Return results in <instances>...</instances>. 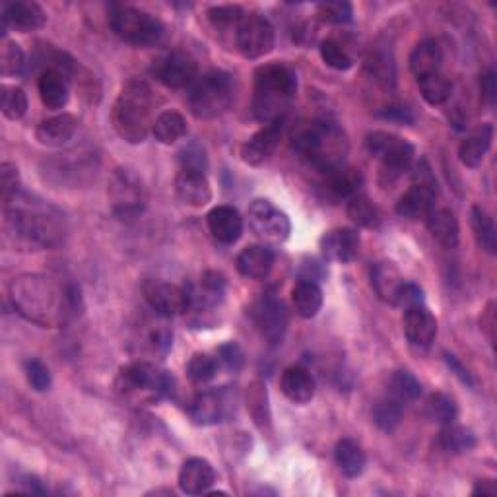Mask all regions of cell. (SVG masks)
Instances as JSON below:
<instances>
[{
	"mask_svg": "<svg viewBox=\"0 0 497 497\" xmlns=\"http://www.w3.org/2000/svg\"><path fill=\"white\" fill-rule=\"evenodd\" d=\"M10 299L23 319L45 329L67 323L80 305V290L64 287L42 274H22L10 286Z\"/></svg>",
	"mask_w": 497,
	"mask_h": 497,
	"instance_id": "cell-1",
	"label": "cell"
},
{
	"mask_svg": "<svg viewBox=\"0 0 497 497\" xmlns=\"http://www.w3.org/2000/svg\"><path fill=\"white\" fill-rule=\"evenodd\" d=\"M5 228L18 245L39 251L57 247L64 239V216L43 201L18 192L5 201Z\"/></svg>",
	"mask_w": 497,
	"mask_h": 497,
	"instance_id": "cell-2",
	"label": "cell"
},
{
	"mask_svg": "<svg viewBox=\"0 0 497 497\" xmlns=\"http://www.w3.org/2000/svg\"><path fill=\"white\" fill-rule=\"evenodd\" d=\"M292 148L299 154V158L319 169L321 173L346 165L350 150L344 130L326 119L297 123L292 130Z\"/></svg>",
	"mask_w": 497,
	"mask_h": 497,
	"instance_id": "cell-3",
	"label": "cell"
},
{
	"mask_svg": "<svg viewBox=\"0 0 497 497\" xmlns=\"http://www.w3.org/2000/svg\"><path fill=\"white\" fill-rule=\"evenodd\" d=\"M297 94V78L284 64H263L255 72L253 115L267 125L284 121Z\"/></svg>",
	"mask_w": 497,
	"mask_h": 497,
	"instance_id": "cell-4",
	"label": "cell"
},
{
	"mask_svg": "<svg viewBox=\"0 0 497 497\" xmlns=\"http://www.w3.org/2000/svg\"><path fill=\"white\" fill-rule=\"evenodd\" d=\"M113 127L125 142L140 144L154 127V94L144 80H128L113 106Z\"/></svg>",
	"mask_w": 497,
	"mask_h": 497,
	"instance_id": "cell-5",
	"label": "cell"
},
{
	"mask_svg": "<svg viewBox=\"0 0 497 497\" xmlns=\"http://www.w3.org/2000/svg\"><path fill=\"white\" fill-rule=\"evenodd\" d=\"M233 101L231 76L212 70L196 78L189 86V109L196 119L211 121L224 115Z\"/></svg>",
	"mask_w": 497,
	"mask_h": 497,
	"instance_id": "cell-6",
	"label": "cell"
},
{
	"mask_svg": "<svg viewBox=\"0 0 497 497\" xmlns=\"http://www.w3.org/2000/svg\"><path fill=\"white\" fill-rule=\"evenodd\" d=\"M365 148L381 162V179L383 185H390L397 179H400L404 173L410 172L414 164V146L404 138H399L390 133H383V130H375L365 136Z\"/></svg>",
	"mask_w": 497,
	"mask_h": 497,
	"instance_id": "cell-7",
	"label": "cell"
},
{
	"mask_svg": "<svg viewBox=\"0 0 497 497\" xmlns=\"http://www.w3.org/2000/svg\"><path fill=\"white\" fill-rule=\"evenodd\" d=\"M115 35L135 47L155 45L164 35V23L148 12L133 6H117L109 14Z\"/></svg>",
	"mask_w": 497,
	"mask_h": 497,
	"instance_id": "cell-8",
	"label": "cell"
},
{
	"mask_svg": "<svg viewBox=\"0 0 497 497\" xmlns=\"http://www.w3.org/2000/svg\"><path fill=\"white\" fill-rule=\"evenodd\" d=\"M119 389L128 397L158 400L173 392V377L148 361H135L121 370Z\"/></svg>",
	"mask_w": 497,
	"mask_h": 497,
	"instance_id": "cell-9",
	"label": "cell"
},
{
	"mask_svg": "<svg viewBox=\"0 0 497 497\" xmlns=\"http://www.w3.org/2000/svg\"><path fill=\"white\" fill-rule=\"evenodd\" d=\"M108 196L115 216L121 220H133L146 208V189L135 169L117 167L111 179Z\"/></svg>",
	"mask_w": 497,
	"mask_h": 497,
	"instance_id": "cell-10",
	"label": "cell"
},
{
	"mask_svg": "<svg viewBox=\"0 0 497 497\" xmlns=\"http://www.w3.org/2000/svg\"><path fill=\"white\" fill-rule=\"evenodd\" d=\"M437 196V181L431 173V167L426 160L416 165L412 185L410 189L400 196L397 204V212L402 218L408 220H420L427 218V214L434 211Z\"/></svg>",
	"mask_w": 497,
	"mask_h": 497,
	"instance_id": "cell-11",
	"label": "cell"
},
{
	"mask_svg": "<svg viewBox=\"0 0 497 497\" xmlns=\"http://www.w3.org/2000/svg\"><path fill=\"white\" fill-rule=\"evenodd\" d=\"M248 226L260 241L272 245L284 243L292 233L287 214L265 199H257L248 206Z\"/></svg>",
	"mask_w": 497,
	"mask_h": 497,
	"instance_id": "cell-12",
	"label": "cell"
},
{
	"mask_svg": "<svg viewBox=\"0 0 497 497\" xmlns=\"http://www.w3.org/2000/svg\"><path fill=\"white\" fill-rule=\"evenodd\" d=\"M274 42H277V33H274L272 23L258 14L245 16L238 25V33H235V43L245 59H260L268 55Z\"/></svg>",
	"mask_w": 497,
	"mask_h": 497,
	"instance_id": "cell-13",
	"label": "cell"
},
{
	"mask_svg": "<svg viewBox=\"0 0 497 497\" xmlns=\"http://www.w3.org/2000/svg\"><path fill=\"white\" fill-rule=\"evenodd\" d=\"M152 74L164 86L181 89L191 86L199 78L196 76L199 74V67H196V61L189 53L172 51V53H165L154 61Z\"/></svg>",
	"mask_w": 497,
	"mask_h": 497,
	"instance_id": "cell-14",
	"label": "cell"
},
{
	"mask_svg": "<svg viewBox=\"0 0 497 497\" xmlns=\"http://www.w3.org/2000/svg\"><path fill=\"white\" fill-rule=\"evenodd\" d=\"M253 317L260 334H263L268 344L277 346L282 342L287 329V311L282 299H278L274 294L260 297V302L255 305Z\"/></svg>",
	"mask_w": 497,
	"mask_h": 497,
	"instance_id": "cell-15",
	"label": "cell"
},
{
	"mask_svg": "<svg viewBox=\"0 0 497 497\" xmlns=\"http://www.w3.org/2000/svg\"><path fill=\"white\" fill-rule=\"evenodd\" d=\"M146 302L160 317H177L189 311L191 292L177 284L154 282L146 287Z\"/></svg>",
	"mask_w": 497,
	"mask_h": 497,
	"instance_id": "cell-16",
	"label": "cell"
},
{
	"mask_svg": "<svg viewBox=\"0 0 497 497\" xmlns=\"http://www.w3.org/2000/svg\"><path fill=\"white\" fill-rule=\"evenodd\" d=\"M231 399L228 390H206L191 402V417L199 426H212L226 420L231 412Z\"/></svg>",
	"mask_w": 497,
	"mask_h": 497,
	"instance_id": "cell-17",
	"label": "cell"
},
{
	"mask_svg": "<svg viewBox=\"0 0 497 497\" xmlns=\"http://www.w3.org/2000/svg\"><path fill=\"white\" fill-rule=\"evenodd\" d=\"M404 334H407V340L410 346L417 350H426L437 336V321L431 315V311L426 305H416L410 309H404Z\"/></svg>",
	"mask_w": 497,
	"mask_h": 497,
	"instance_id": "cell-18",
	"label": "cell"
},
{
	"mask_svg": "<svg viewBox=\"0 0 497 497\" xmlns=\"http://www.w3.org/2000/svg\"><path fill=\"white\" fill-rule=\"evenodd\" d=\"M282 123H270L263 127L255 133L251 138H248L243 146H241V158L248 165H263L267 164L272 154L277 152L280 138H282Z\"/></svg>",
	"mask_w": 497,
	"mask_h": 497,
	"instance_id": "cell-19",
	"label": "cell"
},
{
	"mask_svg": "<svg viewBox=\"0 0 497 497\" xmlns=\"http://www.w3.org/2000/svg\"><path fill=\"white\" fill-rule=\"evenodd\" d=\"M321 253L333 263H352L360 255V235L356 230L338 228L326 231L321 238Z\"/></svg>",
	"mask_w": 497,
	"mask_h": 497,
	"instance_id": "cell-20",
	"label": "cell"
},
{
	"mask_svg": "<svg viewBox=\"0 0 497 497\" xmlns=\"http://www.w3.org/2000/svg\"><path fill=\"white\" fill-rule=\"evenodd\" d=\"M175 192L183 204L192 208H202L212 201V189L206 172H199V169L181 167L175 177Z\"/></svg>",
	"mask_w": 497,
	"mask_h": 497,
	"instance_id": "cell-21",
	"label": "cell"
},
{
	"mask_svg": "<svg viewBox=\"0 0 497 497\" xmlns=\"http://www.w3.org/2000/svg\"><path fill=\"white\" fill-rule=\"evenodd\" d=\"M47 22L43 8L35 3H10L3 8V28L18 33H30L42 30Z\"/></svg>",
	"mask_w": 497,
	"mask_h": 497,
	"instance_id": "cell-22",
	"label": "cell"
},
{
	"mask_svg": "<svg viewBox=\"0 0 497 497\" xmlns=\"http://www.w3.org/2000/svg\"><path fill=\"white\" fill-rule=\"evenodd\" d=\"M361 185H363V177L360 173V169L342 165L333 169L329 173H324L321 189L333 201H350L352 196L360 194Z\"/></svg>",
	"mask_w": 497,
	"mask_h": 497,
	"instance_id": "cell-23",
	"label": "cell"
},
{
	"mask_svg": "<svg viewBox=\"0 0 497 497\" xmlns=\"http://www.w3.org/2000/svg\"><path fill=\"white\" fill-rule=\"evenodd\" d=\"M208 230H211L212 238L224 245H231L241 238L243 233V220L239 212L233 206H216L206 216Z\"/></svg>",
	"mask_w": 497,
	"mask_h": 497,
	"instance_id": "cell-24",
	"label": "cell"
},
{
	"mask_svg": "<svg viewBox=\"0 0 497 497\" xmlns=\"http://www.w3.org/2000/svg\"><path fill=\"white\" fill-rule=\"evenodd\" d=\"M216 470L206 459H189L181 466L179 488L187 495H202L214 486Z\"/></svg>",
	"mask_w": 497,
	"mask_h": 497,
	"instance_id": "cell-25",
	"label": "cell"
},
{
	"mask_svg": "<svg viewBox=\"0 0 497 497\" xmlns=\"http://www.w3.org/2000/svg\"><path fill=\"white\" fill-rule=\"evenodd\" d=\"M78 128L76 117L70 113H61L55 117H49V119L42 121L35 130V136L39 144L51 148H59L67 144Z\"/></svg>",
	"mask_w": 497,
	"mask_h": 497,
	"instance_id": "cell-26",
	"label": "cell"
},
{
	"mask_svg": "<svg viewBox=\"0 0 497 497\" xmlns=\"http://www.w3.org/2000/svg\"><path fill=\"white\" fill-rule=\"evenodd\" d=\"M280 389L287 400H292L295 404H305L315 397L317 383L307 370L299 368V365H294V368H287L282 373Z\"/></svg>",
	"mask_w": 497,
	"mask_h": 497,
	"instance_id": "cell-27",
	"label": "cell"
},
{
	"mask_svg": "<svg viewBox=\"0 0 497 497\" xmlns=\"http://www.w3.org/2000/svg\"><path fill=\"white\" fill-rule=\"evenodd\" d=\"M272 267H274V253L272 248L265 245L245 247L238 257V270L245 278L263 280L268 277Z\"/></svg>",
	"mask_w": 497,
	"mask_h": 497,
	"instance_id": "cell-28",
	"label": "cell"
},
{
	"mask_svg": "<svg viewBox=\"0 0 497 497\" xmlns=\"http://www.w3.org/2000/svg\"><path fill=\"white\" fill-rule=\"evenodd\" d=\"M427 230L434 235V239L445 247V248H455L459 245V220L449 211V208H434L427 214Z\"/></svg>",
	"mask_w": 497,
	"mask_h": 497,
	"instance_id": "cell-29",
	"label": "cell"
},
{
	"mask_svg": "<svg viewBox=\"0 0 497 497\" xmlns=\"http://www.w3.org/2000/svg\"><path fill=\"white\" fill-rule=\"evenodd\" d=\"M404 278L400 277V270L395 263H389V260H381L371 268V287L375 295L385 304L395 305L397 292L402 286Z\"/></svg>",
	"mask_w": 497,
	"mask_h": 497,
	"instance_id": "cell-30",
	"label": "cell"
},
{
	"mask_svg": "<svg viewBox=\"0 0 497 497\" xmlns=\"http://www.w3.org/2000/svg\"><path fill=\"white\" fill-rule=\"evenodd\" d=\"M493 142V125L486 123L482 125L480 128H476L473 135L466 136L459 148V158L466 167H478L483 158H486V154L492 148Z\"/></svg>",
	"mask_w": 497,
	"mask_h": 497,
	"instance_id": "cell-31",
	"label": "cell"
},
{
	"mask_svg": "<svg viewBox=\"0 0 497 497\" xmlns=\"http://www.w3.org/2000/svg\"><path fill=\"white\" fill-rule=\"evenodd\" d=\"M443 53L441 47L434 42V39H424L417 43L410 55V70L420 80V78L431 76L441 72Z\"/></svg>",
	"mask_w": 497,
	"mask_h": 497,
	"instance_id": "cell-32",
	"label": "cell"
},
{
	"mask_svg": "<svg viewBox=\"0 0 497 497\" xmlns=\"http://www.w3.org/2000/svg\"><path fill=\"white\" fill-rule=\"evenodd\" d=\"M39 96L47 109H62L69 103V82L67 76L55 70H43L39 76Z\"/></svg>",
	"mask_w": 497,
	"mask_h": 497,
	"instance_id": "cell-33",
	"label": "cell"
},
{
	"mask_svg": "<svg viewBox=\"0 0 497 497\" xmlns=\"http://www.w3.org/2000/svg\"><path fill=\"white\" fill-rule=\"evenodd\" d=\"M334 461L346 478H358L365 468V453L354 439L344 437L336 443Z\"/></svg>",
	"mask_w": 497,
	"mask_h": 497,
	"instance_id": "cell-34",
	"label": "cell"
},
{
	"mask_svg": "<svg viewBox=\"0 0 497 497\" xmlns=\"http://www.w3.org/2000/svg\"><path fill=\"white\" fill-rule=\"evenodd\" d=\"M292 304L299 317L313 319L323 307V290L315 282L299 280L292 290Z\"/></svg>",
	"mask_w": 497,
	"mask_h": 497,
	"instance_id": "cell-35",
	"label": "cell"
},
{
	"mask_svg": "<svg viewBox=\"0 0 497 497\" xmlns=\"http://www.w3.org/2000/svg\"><path fill=\"white\" fill-rule=\"evenodd\" d=\"M152 135L162 144H173L187 135V121L179 111H164L155 117Z\"/></svg>",
	"mask_w": 497,
	"mask_h": 497,
	"instance_id": "cell-36",
	"label": "cell"
},
{
	"mask_svg": "<svg viewBox=\"0 0 497 497\" xmlns=\"http://www.w3.org/2000/svg\"><path fill=\"white\" fill-rule=\"evenodd\" d=\"M470 224H473L478 245L486 253L495 255L497 253V230H495L492 216L483 211L482 206H473V211H470Z\"/></svg>",
	"mask_w": 497,
	"mask_h": 497,
	"instance_id": "cell-37",
	"label": "cell"
},
{
	"mask_svg": "<svg viewBox=\"0 0 497 497\" xmlns=\"http://www.w3.org/2000/svg\"><path fill=\"white\" fill-rule=\"evenodd\" d=\"M474 445H476V437L470 429L456 424L443 426L439 434V447L443 451H447L451 455H463L473 451Z\"/></svg>",
	"mask_w": 497,
	"mask_h": 497,
	"instance_id": "cell-38",
	"label": "cell"
},
{
	"mask_svg": "<svg viewBox=\"0 0 497 497\" xmlns=\"http://www.w3.org/2000/svg\"><path fill=\"white\" fill-rule=\"evenodd\" d=\"M346 212H348V218L360 228L373 230L381 224V216H379L377 206L365 194L352 196V199L348 201Z\"/></svg>",
	"mask_w": 497,
	"mask_h": 497,
	"instance_id": "cell-39",
	"label": "cell"
},
{
	"mask_svg": "<svg viewBox=\"0 0 497 497\" xmlns=\"http://www.w3.org/2000/svg\"><path fill=\"white\" fill-rule=\"evenodd\" d=\"M402 414H404V408H402V402L395 397H387V399H381L375 402L373 407V422L375 426L385 431V434H390V431H395L402 420Z\"/></svg>",
	"mask_w": 497,
	"mask_h": 497,
	"instance_id": "cell-40",
	"label": "cell"
},
{
	"mask_svg": "<svg viewBox=\"0 0 497 497\" xmlns=\"http://www.w3.org/2000/svg\"><path fill=\"white\" fill-rule=\"evenodd\" d=\"M426 416L434 424L449 426V424H455L456 416H459V408H456V402L449 395H445V392H436V395H431L427 399Z\"/></svg>",
	"mask_w": 497,
	"mask_h": 497,
	"instance_id": "cell-41",
	"label": "cell"
},
{
	"mask_svg": "<svg viewBox=\"0 0 497 497\" xmlns=\"http://www.w3.org/2000/svg\"><path fill=\"white\" fill-rule=\"evenodd\" d=\"M417 86H420L422 98L434 108L443 106V103L451 98V82L441 72L420 78Z\"/></svg>",
	"mask_w": 497,
	"mask_h": 497,
	"instance_id": "cell-42",
	"label": "cell"
},
{
	"mask_svg": "<svg viewBox=\"0 0 497 497\" xmlns=\"http://www.w3.org/2000/svg\"><path fill=\"white\" fill-rule=\"evenodd\" d=\"M389 385H390V395L399 399L402 404L420 399L422 395V385L410 371H404V370L395 371L390 377Z\"/></svg>",
	"mask_w": 497,
	"mask_h": 497,
	"instance_id": "cell-43",
	"label": "cell"
},
{
	"mask_svg": "<svg viewBox=\"0 0 497 497\" xmlns=\"http://www.w3.org/2000/svg\"><path fill=\"white\" fill-rule=\"evenodd\" d=\"M3 113L10 121H20L22 117L28 111V96L22 88L16 86H3Z\"/></svg>",
	"mask_w": 497,
	"mask_h": 497,
	"instance_id": "cell-44",
	"label": "cell"
},
{
	"mask_svg": "<svg viewBox=\"0 0 497 497\" xmlns=\"http://www.w3.org/2000/svg\"><path fill=\"white\" fill-rule=\"evenodd\" d=\"M218 373V360L208 354H194L187 363V377L196 385L212 381Z\"/></svg>",
	"mask_w": 497,
	"mask_h": 497,
	"instance_id": "cell-45",
	"label": "cell"
},
{
	"mask_svg": "<svg viewBox=\"0 0 497 497\" xmlns=\"http://www.w3.org/2000/svg\"><path fill=\"white\" fill-rule=\"evenodd\" d=\"M319 51H321V59L324 61L326 67H331L334 70H348V69H352V64H354L346 47L340 45L336 39H324Z\"/></svg>",
	"mask_w": 497,
	"mask_h": 497,
	"instance_id": "cell-46",
	"label": "cell"
},
{
	"mask_svg": "<svg viewBox=\"0 0 497 497\" xmlns=\"http://www.w3.org/2000/svg\"><path fill=\"white\" fill-rule=\"evenodd\" d=\"M25 67V57L23 51L18 43L6 42L3 43V51H0V70L5 76H18L23 72Z\"/></svg>",
	"mask_w": 497,
	"mask_h": 497,
	"instance_id": "cell-47",
	"label": "cell"
},
{
	"mask_svg": "<svg viewBox=\"0 0 497 497\" xmlns=\"http://www.w3.org/2000/svg\"><path fill=\"white\" fill-rule=\"evenodd\" d=\"M319 16L329 22V23H348L354 16V8L350 3H342V0H336V3H323L317 6Z\"/></svg>",
	"mask_w": 497,
	"mask_h": 497,
	"instance_id": "cell-48",
	"label": "cell"
},
{
	"mask_svg": "<svg viewBox=\"0 0 497 497\" xmlns=\"http://www.w3.org/2000/svg\"><path fill=\"white\" fill-rule=\"evenodd\" d=\"M218 361L224 365L228 371L238 373L245 365V354L238 342H226L218 348Z\"/></svg>",
	"mask_w": 497,
	"mask_h": 497,
	"instance_id": "cell-49",
	"label": "cell"
},
{
	"mask_svg": "<svg viewBox=\"0 0 497 497\" xmlns=\"http://www.w3.org/2000/svg\"><path fill=\"white\" fill-rule=\"evenodd\" d=\"M23 368H25V377H28V383L37 392H45L51 387V371L47 370L45 363H42L39 360H28Z\"/></svg>",
	"mask_w": 497,
	"mask_h": 497,
	"instance_id": "cell-50",
	"label": "cell"
},
{
	"mask_svg": "<svg viewBox=\"0 0 497 497\" xmlns=\"http://www.w3.org/2000/svg\"><path fill=\"white\" fill-rule=\"evenodd\" d=\"M424 302H426V297H424L422 287L414 282L404 280L397 292L395 305H399L402 309H410L416 305H424Z\"/></svg>",
	"mask_w": 497,
	"mask_h": 497,
	"instance_id": "cell-51",
	"label": "cell"
},
{
	"mask_svg": "<svg viewBox=\"0 0 497 497\" xmlns=\"http://www.w3.org/2000/svg\"><path fill=\"white\" fill-rule=\"evenodd\" d=\"M0 192H3V202L20 192L18 167L8 164V162L0 165Z\"/></svg>",
	"mask_w": 497,
	"mask_h": 497,
	"instance_id": "cell-52",
	"label": "cell"
},
{
	"mask_svg": "<svg viewBox=\"0 0 497 497\" xmlns=\"http://www.w3.org/2000/svg\"><path fill=\"white\" fill-rule=\"evenodd\" d=\"M245 18V12L241 6H214L208 10V20H211L214 25H231V23H241Z\"/></svg>",
	"mask_w": 497,
	"mask_h": 497,
	"instance_id": "cell-53",
	"label": "cell"
},
{
	"mask_svg": "<svg viewBox=\"0 0 497 497\" xmlns=\"http://www.w3.org/2000/svg\"><path fill=\"white\" fill-rule=\"evenodd\" d=\"M179 160H181V167H187V169H199V172H206V152L204 148L201 146V144H189L187 148H183L181 154H179Z\"/></svg>",
	"mask_w": 497,
	"mask_h": 497,
	"instance_id": "cell-54",
	"label": "cell"
},
{
	"mask_svg": "<svg viewBox=\"0 0 497 497\" xmlns=\"http://www.w3.org/2000/svg\"><path fill=\"white\" fill-rule=\"evenodd\" d=\"M324 277H326V270L323 268V263H319L315 258L305 260L302 268H299V280L319 284Z\"/></svg>",
	"mask_w": 497,
	"mask_h": 497,
	"instance_id": "cell-55",
	"label": "cell"
},
{
	"mask_svg": "<svg viewBox=\"0 0 497 497\" xmlns=\"http://www.w3.org/2000/svg\"><path fill=\"white\" fill-rule=\"evenodd\" d=\"M480 89H482V96H483V99H486L488 106L493 108L495 98H497V84H495V72L493 70H488L486 74H483L482 82H480Z\"/></svg>",
	"mask_w": 497,
	"mask_h": 497,
	"instance_id": "cell-56",
	"label": "cell"
},
{
	"mask_svg": "<svg viewBox=\"0 0 497 497\" xmlns=\"http://www.w3.org/2000/svg\"><path fill=\"white\" fill-rule=\"evenodd\" d=\"M381 117L397 123H412V115L407 108H387L385 111H381Z\"/></svg>",
	"mask_w": 497,
	"mask_h": 497,
	"instance_id": "cell-57",
	"label": "cell"
},
{
	"mask_svg": "<svg viewBox=\"0 0 497 497\" xmlns=\"http://www.w3.org/2000/svg\"><path fill=\"white\" fill-rule=\"evenodd\" d=\"M20 483H22V488H23L25 493H37V495L47 493V490L43 488V483L39 482L35 476H23Z\"/></svg>",
	"mask_w": 497,
	"mask_h": 497,
	"instance_id": "cell-58",
	"label": "cell"
},
{
	"mask_svg": "<svg viewBox=\"0 0 497 497\" xmlns=\"http://www.w3.org/2000/svg\"><path fill=\"white\" fill-rule=\"evenodd\" d=\"M445 360H447V363H449V368L453 370V371H456V375H459L461 377V381L463 383H468V385H473V379H470V373L463 368V365L459 363V361H456V358L455 356H445Z\"/></svg>",
	"mask_w": 497,
	"mask_h": 497,
	"instance_id": "cell-59",
	"label": "cell"
},
{
	"mask_svg": "<svg viewBox=\"0 0 497 497\" xmlns=\"http://www.w3.org/2000/svg\"><path fill=\"white\" fill-rule=\"evenodd\" d=\"M480 324H482V329L483 331H488V336H490V340H493V326H495V313H493V304H490L488 305V309H486V313H483V317H482V321H480Z\"/></svg>",
	"mask_w": 497,
	"mask_h": 497,
	"instance_id": "cell-60",
	"label": "cell"
},
{
	"mask_svg": "<svg viewBox=\"0 0 497 497\" xmlns=\"http://www.w3.org/2000/svg\"><path fill=\"white\" fill-rule=\"evenodd\" d=\"M474 495L482 493V495H495L497 493V486H495V482L493 480H480L476 483V488L473 490Z\"/></svg>",
	"mask_w": 497,
	"mask_h": 497,
	"instance_id": "cell-61",
	"label": "cell"
}]
</instances>
